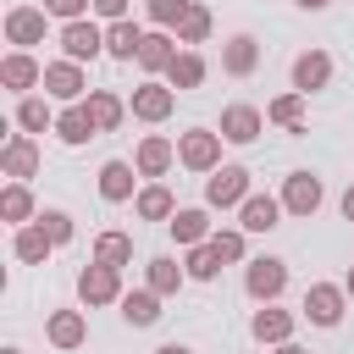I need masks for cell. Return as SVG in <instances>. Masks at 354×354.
<instances>
[{"mask_svg": "<svg viewBox=\"0 0 354 354\" xmlns=\"http://www.w3.org/2000/svg\"><path fill=\"white\" fill-rule=\"evenodd\" d=\"M6 354H22V348H6Z\"/></svg>", "mask_w": 354, "mask_h": 354, "instance_id": "cell-47", "label": "cell"}, {"mask_svg": "<svg viewBox=\"0 0 354 354\" xmlns=\"http://www.w3.org/2000/svg\"><path fill=\"white\" fill-rule=\"evenodd\" d=\"M171 160H177V144H171V138H160V133H144V138H138V149H133L138 177H166V171H171Z\"/></svg>", "mask_w": 354, "mask_h": 354, "instance_id": "cell-13", "label": "cell"}, {"mask_svg": "<svg viewBox=\"0 0 354 354\" xmlns=\"http://www.w3.org/2000/svg\"><path fill=\"white\" fill-rule=\"evenodd\" d=\"M122 321H127V326H155V321H160V293H149V288L122 293Z\"/></svg>", "mask_w": 354, "mask_h": 354, "instance_id": "cell-32", "label": "cell"}, {"mask_svg": "<svg viewBox=\"0 0 354 354\" xmlns=\"http://www.w3.org/2000/svg\"><path fill=\"white\" fill-rule=\"evenodd\" d=\"M238 227H243V232H271V227H282V199H277V194H249V199L238 205Z\"/></svg>", "mask_w": 354, "mask_h": 354, "instance_id": "cell-18", "label": "cell"}, {"mask_svg": "<svg viewBox=\"0 0 354 354\" xmlns=\"http://www.w3.org/2000/svg\"><path fill=\"white\" fill-rule=\"evenodd\" d=\"M243 288H249L254 304H277L282 288H288V260H277V254L249 260V266H243Z\"/></svg>", "mask_w": 354, "mask_h": 354, "instance_id": "cell-2", "label": "cell"}, {"mask_svg": "<svg viewBox=\"0 0 354 354\" xmlns=\"http://www.w3.org/2000/svg\"><path fill=\"white\" fill-rule=\"evenodd\" d=\"M0 83H6L11 94H33V88H44V66H39L28 50H11V55L0 61Z\"/></svg>", "mask_w": 354, "mask_h": 354, "instance_id": "cell-12", "label": "cell"}, {"mask_svg": "<svg viewBox=\"0 0 354 354\" xmlns=\"http://www.w3.org/2000/svg\"><path fill=\"white\" fill-rule=\"evenodd\" d=\"M138 50H144V28H138L133 17L105 28V55H116V61H138Z\"/></svg>", "mask_w": 354, "mask_h": 354, "instance_id": "cell-26", "label": "cell"}, {"mask_svg": "<svg viewBox=\"0 0 354 354\" xmlns=\"http://www.w3.org/2000/svg\"><path fill=\"white\" fill-rule=\"evenodd\" d=\"M133 210H138V221H171L177 216V199H171L166 183H144L138 199H133Z\"/></svg>", "mask_w": 354, "mask_h": 354, "instance_id": "cell-25", "label": "cell"}, {"mask_svg": "<svg viewBox=\"0 0 354 354\" xmlns=\"http://www.w3.org/2000/svg\"><path fill=\"white\" fill-rule=\"evenodd\" d=\"M337 210H343V216H348V221H354V183H348V188H343V199H337Z\"/></svg>", "mask_w": 354, "mask_h": 354, "instance_id": "cell-42", "label": "cell"}, {"mask_svg": "<svg viewBox=\"0 0 354 354\" xmlns=\"http://www.w3.org/2000/svg\"><path fill=\"white\" fill-rule=\"evenodd\" d=\"M343 310H348V288L343 282H310L304 288V321L310 326H337L343 321Z\"/></svg>", "mask_w": 354, "mask_h": 354, "instance_id": "cell-3", "label": "cell"}, {"mask_svg": "<svg viewBox=\"0 0 354 354\" xmlns=\"http://www.w3.org/2000/svg\"><path fill=\"white\" fill-rule=\"evenodd\" d=\"M183 266H188V277H194V282H216L227 260L216 254V243H199V249H188V260H183Z\"/></svg>", "mask_w": 354, "mask_h": 354, "instance_id": "cell-35", "label": "cell"}, {"mask_svg": "<svg viewBox=\"0 0 354 354\" xmlns=\"http://www.w3.org/2000/svg\"><path fill=\"white\" fill-rule=\"evenodd\" d=\"M183 282H188V266H177L171 254H155V260L144 266V288H149V293H160V299H171Z\"/></svg>", "mask_w": 354, "mask_h": 354, "instance_id": "cell-22", "label": "cell"}, {"mask_svg": "<svg viewBox=\"0 0 354 354\" xmlns=\"http://www.w3.org/2000/svg\"><path fill=\"white\" fill-rule=\"evenodd\" d=\"M44 94L61 100V105H83V100H88L83 66H77V61H50V66H44Z\"/></svg>", "mask_w": 354, "mask_h": 354, "instance_id": "cell-7", "label": "cell"}, {"mask_svg": "<svg viewBox=\"0 0 354 354\" xmlns=\"http://www.w3.org/2000/svg\"><path fill=\"white\" fill-rule=\"evenodd\" d=\"M155 354H194V348H188V343H160Z\"/></svg>", "mask_w": 354, "mask_h": 354, "instance_id": "cell-44", "label": "cell"}, {"mask_svg": "<svg viewBox=\"0 0 354 354\" xmlns=\"http://www.w3.org/2000/svg\"><path fill=\"white\" fill-rule=\"evenodd\" d=\"M55 116L61 111H50V94H22L17 100V127L33 138V133H55Z\"/></svg>", "mask_w": 354, "mask_h": 354, "instance_id": "cell-21", "label": "cell"}, {"mask_svg": "<svg viewBox=\"0 0 354 354\" xmlns=\"http://www.w3.org/2000/svg\"><path fill=\"white\" fill-rule=\"evenodd\" d=\"M0 221H11V227H28V221H39L28 183H6V188H0Z\"/></svg>", "mask_w": 354, "mask_h": 354, "instance_id": "cell-27", "label": "cell"}, {"mask_svg": "<svg viewBox=\"0 0 354 354\" xmlns=\"http://www.w3.org/2000/svg\"><path fill=\"white\" fill-rule=\"evenodd\" d=\"M216 133H221L227 144H254V138L266 133V116H260L254 105H243V100H238V105H227V111H221Z\"/></svg>", "mask_w": 354, "mask_h": 354, "instance_id": "cell-10", "label": "cell"}, {"mask_svg": "<svg viewBox=\"0 0 354 354\" xmlns=\"http://www.w3.org/2000/svg\"><path fill=\"white\" fill-rule=\"evenodd\" d=\"M44 337H50V348H83L88 343V321H83V310H50V321H44Z\"/></svg>", "mask_w": 354, "mask_h": 354, "instance_id": "cell-15", "label": "cell"}, {"mask_svg": "<svg viewBox=\"0 0 354 354\" xmlns=\"http://www.w3.org/2000/svg\"><path fill=\"white\" fill-rule=\"evenodd\" d=\"M221 144H227V138H221L216 127H188V133H177V160H183L188 171H205V177H210V171L221 166Z\"/></svg>", "mask_w": 354, "mask_h": 354, "instance_id": "cell-1", "label": "cell"}, {"mask_svg": "<svg viewBox=\"0 0 354 354\" xmlns=\"http://www.w3.org/2000/svg\"><path fill=\"white\" fill-rule=\"evenodd\" d=\"M44 17H50V11H39V6H11V11H6V39H11L17 50L44 44Z\"/></svg>", "mask_w": 354, "mask_h": 354, "instance_id": "cell-16", "label": "cell"}, {"mask_svg": "<svg viewBox=\"0 0 354 354\" xmlns=\"http://www.w3.org/2000/svg\"><path fill=\"white\" fill-rule=\"evenodd\" d=\"M205 72H210V66H205V55H199V50H177V61L166 66V83L183 94V88H199V83H205Z\"/></svg>", "mask_w": 354, "mask_h": 354, "instance_id": "cell-30", "label": "cell"}, {"mask_svg": "<svg viewBox=\"0 0 354 354\" xmlns=\"http://www.w3.org/2000/svg\"><path fill=\"white\" fill-rule=\"evenodd\" d=\"M343 288H348V299H354V266H348V277H343Z\"/></svg>", "mask_w": 354, "mask_h": 354, "instance_id": "cell-46", "label": "cell"}, {"mask_svg": "<svg viewBox=\"0 0 354 354\" xmlns=\"http://www.w3.org/2000/svg\"><path fill=\"white\" fill-rule=\"evenodd\" d=\"M194 11V0H149V22L155 28H183Z\"/></svg>", "mask_w": 354, "mask_h": 354, "instance_id": "cell-37", "label": "cell"}, {"mask_svg": "<svg viewBox=\"0 0 354 354\" xmlns=\"http://www.w3.org/2000/svg\"><path fill=\"white\" fill-rule=\"evenodd\" d=\"M133 183H138V166H133V160H105V166H100V199L127 205V199H138Z\"/></svg>", "mask_w": 354, "mask_h": 354, "instance_id": "cell-19", "label": "cell"}, {"mask_svg": "<svg viewBox=\"0 0 354 354\" xmlns=\"http://www.w3.org/2000/svg\"><path fill=\"white\" fill-rule=\"evenodd\" d=\"M44 11L61 17V22H83V17L94 11V0H44Z\"/></svg>", "mask_w": 354, "mask_h": 354, "instance_id": "cell-40", "label": "cell"}, {"mask_svg": "<svg viewBox=\"0 0 354 354\" xmlns=\"http://www.w3.org/2000/svg\"><path fill=\"white\" fill-rule=\"evenodd\" d=\"M39 227H44V238H50L55 249L77 238V227H72V216H66V210H39Z\"/></svg>", "mask_w": 354, "mask_h": 354, "instance_id": "cell-38", "label": "cell"}, {"mask_svg": "<svg viewBox=\"0 0 354 354\" xmlns=\"http://www.w3.org/2000/svg\"><path fill=\"white\" fill-rule=\"evenodd\" d=\"M88 116H94V127L100 133H116L122 122H127V105H122V94H111V88H88Z\"/></svg>", "mask_w": 354, "mask_h": 354, "instance_id": "cell-23", "label": "cell"}, {"mask_svg": "<svg viewBox=\"0 0 354 354\" xmlns=\"http://www.w3.org/2000/svg\"><path fill=\"white\" fill-rule=\"evenodd\" d=\"M171 61H177V39H171V33H144L138 66H144V72H166Z\"/></svg>", "mask_w": 354, "mask_h": 354, "instance_id": "cell-33", "label": "cell"}, {"mask_svg": "<svg viewBox=\"0 0 354 354\" xmlns=\"http://www.w3.org/2000/svg\"><path fill=\"white\" fill-rule=\"evenodd\" d=\"M166 227H171V238H177L183 249H199V243H210V238H216V232H210V216H205V210H177V216H171Z\"/></svg>", "mask_w": 354, "mask_h": 354, "instance_id": "cell-28", "label": "cell"}, {"mask_svg": "<svg viewBox=\"0 0 354 354\" xmlns=\"http://www.w3.org/2000/svg\"><path fill=\"white\" fill-rule=\"evenodd\" d=\"M293 326H299V315H293V310H282V304H260V310H254V321H249V332H254L260 343H271V348L293 343Z\"/></svg>", "mask_w": 354, "mask_h": 354, "instance_id": "cell-11", "label": "cell"}, {"mask_svg": "<svg viewBox=\"0 0 354 354\" xmlns=\"http://www.w3.org/2000/svg\"><path fill=\"white\" fill-rule=\"evenodd\" d=\"M171 111H177V88H171V83H155V77H149V83L133 88V116H138V122H166Z\"/></svg>", "mask_w": 354, "mask_h": 354, "instance_id": "cell-9", "label": "cell"}, {"mask_svg": "<svg viewBox=\"0 0 354 354\" xmlns=\"http://www.w3.org/2000/svg\"><path fill=\"white\" fill-rule=\"evenodd\" d=\"M321 199H326V194H321V177H315V171H288V177H282V210H288V216H304V221H310V216L321 210Z\"/></svg>", "mask_w": 354, "mask_h": 354, "instance_id": "cell-8", "label": "cell"}, {"mask_svg": "<svg viewBox=\"0 0 354 354\" xmlns=\"http://www.w3.org/2000/svg\"><path fill=\"white\" fill-rule=\"evenodd\" d=\"M210 243H216V254H221L227 266H238V260H243V249H249V243H243V227H216V238H210Z\"/></svg>", "mask_w": 354, "mask_h": 354, "instance_id": "cell-39", "label": "cell"}, {"mask_svg": "<svg viewBox=\"0 0 354 354\" xmlns=\"http://www.w3.org/2000/svg\"><path fill=\"white\" fill-rule=\"evenodd\" d=\"M50 249H55V243L44 238V227H39V221L17 227V238H11V254H17L22 266H44V260H50Z\"/></svg>", "mask_w": 354, "mask_h": 354, "instance_id": "cell-29", "label": "cell"}, {"mask_svg": "<svg viewBox=\"0 0 354 354\" xmlns=\"http://www.w3.org/2000/svg\"><path fill=\"white\" fill-rule=\"evenodd\" d=\"M293 6H299V11H326L332 0H293Z\"/></svg>", "mask_w": 354, "mask_h": 354, "instance_id": "cell-43", "label": "cell"}, {"mask_svg": "<svg viewBox=\"0 0 354 354\" xmlns=\"http://www.w3.org/2000/svg\"><path fill=\"white\" fill-rule=\"evenodd\" d=\"M266 122H271V127H288V133H304V94H299V88L277 94V100L266 105Z\"/></svg>", "mask_w": 354, "mask_h": 354, "instance_id": "cell-31", "label": "cell"}, {"mask_svg": "<svg viewBox=\"0 0 354 354\" xmlns=\"http://www.w3.org/2000/svg\"><path fill=\"white\" fill-rule=\"evenodd\" d=\"M332 83V55L326 50H304V55H293V88L310 100L315 88H326Z\"/></svg>", "mask_w": 354, "mask_h": 354, "instance_id": "cell-17", "label": "cell"}, {"mask_svg": "<svg viewBox=\"0 0 354 354\" xmlns=\"http://www.w3.org/2000/svg\"><path fill=\"white\" fill-rule=\"evenodd\" d=\"M94 260H100V266H116V271H122V266H133V238H127V232H116V227H111V232H100V238H94Z\"/></svg>", "mask_w": 354, "mask_h": 354, "instance_id": "cell-34", "label": "cell"}, {"mask_svg": "<svg viewBox=\"0 0 354 354\" xmlns=\"http://www.w3.org/2000/svg\"><path fill=\"white\" fill-rule=\"evenodd\" d=\"M0 171H6L11 183H28V177L39 171V138H28V133L6 138V149H0Z\"/></svg>", "mask_w": 354, "mask_h": 354, "instance_id": "cell-14", "label": "cell"}, {"mask_svg": "<svg viewBox=\"0 0 354 354\" xmlns=\"http://www.w3.org/2000/svg\"><path fill=\"white\" fill-rule=\"evenodd\" d=\"M55 138L61 144H88V138H100V127H94V116H88V105H66L61 116H55Z\"/></svg>", "mask_w": 354, "mask_h": 354, "instance_id": "cell-24", "label": "cell"}, {"mask_svg": "<svg viewBox=\"0 0 354 354\" xmlns=\"http://www.w3.org/2000/svg\"><path fill=\"white\" fill-rule=\"evenodd\" d=\"M94 17H105V28L111 22H127V0H94Z\"/></svg>", "mask_w": 354, "mask_h": 354, "instance_id": "cell-41", "label": "cell"}, {"mask_svg": "<svg viewBox=\"0 0 354 354\" xmlns=\"http://www.w3.org/2000/svg\"><path fill=\"white\" fill-rule=\"evenodd\" d=\"M77 299H83V304H122V271L88 260V266L77 271Z\"/></svg>", "mask_w": 354, "mask_h": 354, "instance_id": "cell-6", "label": "cell"}, {"mask_svg": "<svg viewBox=\"0 0 354 354\" xmlns=\"http://www.w3.org/2000/svg\"><path fill=\"white\" fill-rule=\"evenodd\" d=\"M210 28H216V22H210V11H205V6L194 0V11H188V22L177 28V44H188V50H194V44H205V39H210Z\"/></svg>", "mask_w": 354, "mask_h": 354, "instance_id": "cell-36", "label": "cell"}, {"mask_svg": "<svg viewBox=\"0 0 354 354\" xmlns=\"http://www.w3.org/2000/svg\"><path fill=\"white\" fill-rule=\"evenodd\" d=\"M277 354H304V348H299V343H282V348H277Z\"/></svg>", "mask_w": 354, "mask_h": 354, "instance_id": "cell-45", "label": "cell"}, {"mask_svg": "<svg viewBox=\"0 0 354 354\" xmlns=\"http://www.w3.org/2000/svg\"><path fill=\"white\" fill-rule=\"evenodd\" d=\"M249 194H254V188H249V171H243V166H216V171L205 177V205H210V210H238Z\"/></svg>", "mask_w": 354, "mask_h": 354, "instance_id": "cell-4", "label": "cell"}, {"mask_svg": "<svg viewBox=\"0 0 354 354\" xmlns=\"http://www.w3.org/2000/svg\"><path fill=\"white\" fill-rule=\"evenodd\" d=\"M100 55H105V28L100 22H88V17L83 22H61V61L83 66V61H100Z\"/></svg>", "mask_w": 354, "mask_h": 354, "instance_id": "cell-5", "label": "cell"}, {"mask_svg": "<svg viewBox=\"0 0 354 354\" xmlns=\"http://www.w3.org/2000/svg\"><path fill=\"white\" fill-rule=\"evenodd\" d=\"M254 66H260V44H254L249 33H232V39L221 44V72H227V77H249Z\"/></svg>", "mask_w": 354, "mask_h": 354, "instance_id": "cell-20", "label": "cell"}]
</instances>
